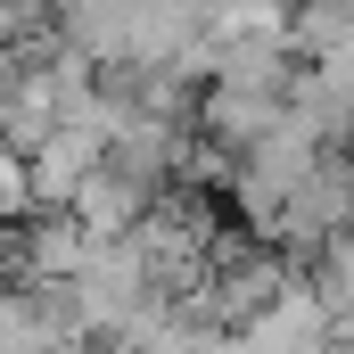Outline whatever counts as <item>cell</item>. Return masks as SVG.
<instances>
[{
  "instance_id": "1",
  "label": "cell",
  "mask_w": 354,
  "mask_h": 354,
  "mask_svg": "<svg viewBox=\"0 0 354 354\" xmlns=\"http://www.w3.org/2000/svg\"><path fill=\"white\" fill-rule=\"evenodd\" d=\"M91 264V231L75 206H41L33 223H17V248H8V280L17 288H66Z\"/></svg>"
},
{
  "instance_id": "2",
  "label": "cell",
  "mask_w": 354,
  "mask_h": 354,
  "mask_svg": "<svg viewBox=\"0 0 354 354\" xmlns=\"http://www.w3.org/2000/svg\"><path fill=\"white\" fill-rule=\"evenodd\" d=\"M288 99L297 91H256V83H206L198 91V132L231 157H248L256 140H272L288 124Z\"/></svg>"
},
{
  "instance_id": "3",
  "label": "cell",
  "mask_w": 354,
  "mask_h": 354,
  "mask_svg": "<svg viewBox=\"0 0 354 354\" xmlns=\"http://www.w3.org/2000/svg\"><path fill=\"white\" fill-rule=\"evenodd\" d=\"M149 206H157V181L124 174L115 157H107V165L83 181V198H75V214H83V231H91V239H132V231L149 223Z\"/></svg>"
},
{
  "instance_id": "4",
  "label": "cell",
  "mask_w": 354,
  "mask_h": 354,
  "mask_svg": "<svg viewBox=\"0 0 354 354\" xmlns=\"http://www.w3.org/2000/svg\"><path fill=\"white\" fill-rule=\"evenodd\" d=\"M107 165V132H91V124H58L41 149H33V181H41V206H75L83 198V181Z\"/></svg>"
},
{
  "instance_id": "5",
  "label": "cell",
  "mask_w": 354,
  "mask_h": 354,
  "mask_svg": "<svg viewBox=\"0 0 354 354\" xmlns=\"http://www.w3.org/2000/svg\"><path fill=\"white\" fill-rule=\"evenodd\" d=\"M346 41H354V8H346V0H297V33H288V50H297L305 66L338 58Z\"/></svg>"
},
{
  "instance_id": "6",
  "label": "cell",
  "mask_w": 354,
  "mask_h": 354,
  "mask_svg": "<svg viewBox=\"0 0 354 354\" xmlns=\"http://www.w3.org/2000/svg\"><path fill=\"white\" fill-rule=\"evenodd\" d=\"M0 214H8V223H33V214H41V181H33V157H25V149L0 157Z\"/></svg>"
},
{
  "instance_id": "7",
  "label": "cell",
  "mask_w": 354,
  "mask_h": 354,
  "mask_svg": "<svg viewBox=\"0 0 354 354\" xmlns=\"http://www.w3.org/2000/svg\"><path fill=\"white\" fill-rule=\"evenodd\" d=\"M206 8H231V0H206Z\"/></svg>"
}]
</instances>
